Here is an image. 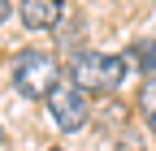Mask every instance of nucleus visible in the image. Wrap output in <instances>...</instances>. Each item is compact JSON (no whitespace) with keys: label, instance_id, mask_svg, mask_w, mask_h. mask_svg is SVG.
<instances>
[{"label":"nucleus","instance_id":"obj_3","mask_svg":"<svg viewBox=\"0 0 156 151\" xmlns=\"http://www.w3.org/2000/svg\"><path fill=\"white\" fill-rule=\"evenodd\" d=\"M48 112H52V121L61 125V129H78V125H87V117H91L87 91H83V86H74V82L65 78V82L48 95Z\"/></svg>","mask_w":156,"mask_h":151},{"label":"nucleus","instance_id":"obj_7","mask_svg":"<svg viewBox=\"0 0 156 151\" xmlns=\"http://www.w3.org/2000/svg\"><path fill=\"white\" fill-rule=\"evenodd\" d=\"M9 13H13V5H9V0H0V22H9Z\"/></svg>","mask_w":156,"mask_h":151},{"label":"nucleus","instance_id":"obj_1","mask_svg":"<svg viewBox=\"0 0 156 151\" xmlns=\"http://www.w3.org/2000/svg\"><path fill=\"white\" fill-rule=\"evenodd\" d=\"M69 82L83 86L87 95H91V91L108 95V91H117L126 82V56H113V52H78L69 61Z\"/></svg>","mask_w":156,"mask_h":151},{"label":"nucleus","instance_id":"obj_9","mask_svg":"<svg viewBox=\"0 0 156 151\" xmlns=\"http://www.w3.org/2000/svg\"><path fill=\"white\" fill-rule=\"evenodd\" d=\"M0 143H5V129H0Z\"/></svg>","mask_w":156,"mask_h":151},{"label":"nucleus","instance_id":"obj_8","mask_svg":"<svg viewBox=\"0 0 156 151\" xmlns=\"http://www.w3.org/2000/svg\"><path fill=\"white\" fill-rule=\"evenodd\" d=\"M48 151H65V147H48Z\"/></svg>","mask_w":156,"mask_h":151},{"label":"nucleus","instance_id":"obj_6","mask_svg":"<svg viewBox=\"0 0 156 151\" xmlns=\"http://www.w3.org/2000/svg\"><path fill=\"white\" fill-rule=\"evenodd\" d=\"M130 56L143 65V73H152V78H156V39H143V43H134V48H130Z\"/></svg>","mask_w":156,"mask_h":151},{"label":"nucleus","instance_id":"obj_5","mask_svg":"<svg viewBox=\"0 0 156 151\" xmlns=\"http://www.w3.org/2000/svg\"><path fill=\"white\" fill-rule=\"evenodd\" d=\"M139 112H143V121L156 129V78H147L139 86Z\"/></svg>","mask_w":156,"mask_h":151},{"label":"nucleus","instance_id":"obj_4","mask_svg":"<svg viewBox=\"0 0 156 151\" xmlns=\"http://www.w3.org/2000/svg\"><path fill=\"white\" fill-rule=\"evenodd\" d=\"M61 13H65L61 0H17V17H22L30 30H48V26H56V22H61Z\"/></svg>","mask_w":156,"mask_h":151},{"label":"nucleus","instance_id":"obj_2","mask_svg":"<svg viewBox=\"0 0 156 151\" xmlns=\"http://www.w3.org/2000/svg\"><path fill=\"white\" fill-rule=\"evenodd\" d=\"M9 78H13V86L22 91V95H30V99H39V95H52L56 86H61V73H56V61L48 52H39V48H26V52H17L13 56V69H9Z\"/></svg>","mask_w":156,"mask_h":151}]
</instances>
